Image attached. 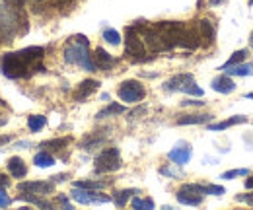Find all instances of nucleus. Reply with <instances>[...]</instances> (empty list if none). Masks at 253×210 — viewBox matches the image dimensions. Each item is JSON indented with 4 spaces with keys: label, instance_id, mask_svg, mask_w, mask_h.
<instances>
[{
    "label": "nucleus",
    "instance_id": "nucleus-39",
    "mask_svg": "<svg viewBox=\"0 0 253 210\" xmlns=\"http://www.w3.org/2000/svg\"><path fill=\"white\" fill-rule=\"evenodd\" d=\"M181 105H204V102H195V100H185V102H181Z\"/></svg>",
    "mask_w": 253,
    "mask_h": 210
},
{
    "label": "nucleus",
    "instance_id": "nucleus-32",
    "mask_svg": "<svg viewBox=\"0 0 253 210\" xmlns=\"http://www.w3.org/2000/svg\"><path fill=\"white\" fill-rule=\"evenodd\" d=\"M12 205V199L6 195V191L4 189H0V207L2 209H6V207H10Z\"/></svg>",
    "mask_w": 253,
    "mask_h": 210
},
{
    "label": "nucleus",
    "instance_id": "nucleus-40",
    "mask_svg": "<svg viewBox=\"0 0 253 210\" xmlns=\"http://www.w3.org/2000/svg\"><path fill=\"white\" fill-rule=\"evenodd\" d=\"M246 189H253V175L250 179H246Z\"/></svg>",
    "mask_w": 253,
    "mask_h": 210
},
{
    "label": "nucleus",
    "instance_id": "nucleus-44",
    "mask_svg": "<svg viewBox=\"0 0 253 210\" xmlns=\"http://www.w3.org/2000/svg\"><path fill=\"white\" fill-rule=\"evenodd\" d=\"M33 2H39V0H33Z\"/></svg>",
    "mask_w": 253,
    "mask_h": 210
},
{
    "label": "nucleus",
    "instance_id": "nucleus-15",
    "mask_svg": "<svg viewBox=\"0 0 253 210\" xmlns=\"http://www.w3.org/2000/svg\"><path fill=\"white\" fill-rule=\"evenodd\" d=\"M185 189H191V191H195V193H199V195H214V197H220V195H224L226 191H224V187H220V185H183Z\"/></svg>",
    "mask_w": 253,
    "mask_h": 210
},
{
    "label": "nucleus",
    "instance_id": "nucleus-41",
    "mask_svg": "<svg viewBox=\"0 0 253 210\" xmlns=\"http://www.w3.org/2000/svg\"><path fill=\"white\" fill-rule=\"evenodd\" d=\"M248 100H253V92H250V94H248Z\"/></svg>",
    "mask_w": 253,
    "mask_h": 210
},
{
    "label": "nucleus",
    "instance_id": "nucleus-20",
    "mask_svg": "<svg viewBox=\"0 0 253 210\" xmlns=\"http://www.w3.org/2000/svg\"><path fill=\"white\" fill-rule=\"evenodd\" d=\"M33 163H35L37 167H51V165H55V158L51 156L49 152L41 150V152H37V154H35Z\"/></svg>",
    "mask_w": 253,
    "mask_h": 210
},
{
    "label": "nucleus",
    "instance_id": "nucleus-1",
    "mask_svg": "<svg viewBox=\"0 0 253 210\" xmlns=\"http://www.w3.org/2000/svg\"><path fill=\"white\" fill-rule=\"evenodd\" d=\"M45 54L43 47H26L22 51L16 52H6L2 56V74L6 78H22V76H28V70L37 62L41 60ZM35 70H45L43 66H33Z\"/></svg>",
    "mask_w": 253,
    "mask_h": 210
},
{
    "label": "nucleus",
    "instance_id": "nucleus-31",
    "mask_svg": "<svg viewBox=\"0 0 253 210\" xmlns=\"http://www.w3.org/2000/svg\"><path fill=\"white\" fill-rule=\"evenodd\" d=\"M248 173H250V169H234V171H226V173H222V175H220V179H226V181H230V179H234V177L248 175Z\"/></svg>",
    "mask_w": 253,
    "mask_h": 210
},
{
    "label": "nucleus",
    "instance_id": "nucleus-36",
    "mask_svg": "<svg viewBox=\"0 0 253 210\" xmlns=\"http://www.w3.org/2000/svg\"><path fill=\"white\" fill-rule=\"evenodd\" d=\"M8 6H14V8H22V4H24V0H4Z\"/></svg>",
    "mask_w": 253,
    "mask_h": 210
},
{
    "label": "nucleus",
    "instance_id": "nucleus-28",
    "mask_svg": "<svg viewBox=\"0 0 253 210\" xmlns=\"http://www.w3.org/2000/svg\"><path fill=\"white\" fill-rule=\"evenodd\" d=\"M103 39H105L109 45H121V35H119V31H115V29H105V31H103Z\"/></svg>",
    "mask_w": 253,
    "mask_h": 210
},
{
    "label": "nucleus",
    "instance_id": "nucleus-29",
    "mask_svg": "<svg viewBox=\"0 0 253 210\" xmlns=\"http://www.w3.org/2000/svg\"><path fill=\"white\" fill-rule=\"evenodd\" d=\"M107 183L105 181H74V187H84V189H103Z\"/></svg>",
    "mask_w": 253,
    "mask_h": 210
},
{
    "label": "nucleus",
    "instance_id": "nucleus-30",
    "mask_svg": "<svg viewBox=\"0 0 253 210\" xmlns=\"http://www.w3.org/2000/svg\"><path fill=\"white\" fill-rule=\"evenodd\" d=\"M131 205H133V209H137V210H141V209H148L152 210L154 209V201H150V199H133L131 201Z\"/></svg>",
    "mask_w": 253,
    "mask_h": 210
},
{
    "label": "nucleus",
    "instance_id": "nucleus-35",
    "mask_svg": "<svg viewBox=\"0 0 253 210\" xmlns=\"http://www.w3.org/2000/svg\"><path fill=\"white\" fill-rule=\"evenodd\" d=\"M160 171H162L164 175H171V177H179V173H177V171H173V169H168V167H162Z\"/></svg>",
    "mask_w": 253,
    "mask_h": 210
},
{
    "label": "nucleus",
    "instance_id": "nucleus-18",
    "mask_svg": "<svg viewBox=\"0 0 253 210\" xmlns=\"http://www.w3.org/2000/svg\"><path fill=\"white\" fill-rule=\"evenodd\" d=\"M96 64L100 66L101 70H109V68L115 64V58L105 51V49L98 47V49H96Z\"/></svg>",
    "mask_w": 253,
    "mask_h": 210
},
{
    "label": "nucleus",
    "instance_id": "nucleus-12",
    "mask_svg": "<svg viewBox=\"0 0 253 210\" xmlns=\"http://www.w3.org/2000/svg\"><path fill=\"white\" fill-rule=\"evenodd\" d=\"M212 90L214 92H218V94H232L234 90H236V82L228 76V74H222V76H216L214 80H212Z\"/></svg>",
    "mask_w": 253,
    "mask_h": 210
},
{
    "label": "nucleus",
    "instance_id": "nucleus-38",
    "mask_svg": "<svg viewBox=\"0 0 253 210\" xmlns=\"http://www.w3.org/2000/svg\"><path fill=\"white\" fill-rule=\"evenodd\" d=\"M12 140V136H8V134H0V146H4V144H8Z\"/></svg>",
    "mask_w": 253,
    "mask_h": 210
},
{
    "label": "nucleus",
    "instance_id": "nucleus-19",
    "mask_svg": "<svg viewBox=\"0 0 253 210\" xmlns=\"http://www.w3.org/2000/svg\"><path fill=\"white\" fill-rule=\"evenodd\" d=\"M212 121V115H183L177 119V125H202Z\"/></svg>",
    "mask_w": 253,
    "mask_h": 210
},
{
    "label": "nucleus",
    "instance_id": "nucleus-17",
    "mask_svg": "<svg viewBox=\"0 0 253 210\" xmlns=\"http://www.w3.org/2000/svg\"><path fill=\"white\" fill-rule=\"evenodd\" d=\"M246 121H248V117L236 115V117H230V119H226V121H222V123H212V125H208V129H210V131H224V129H228V127L242 125V123H246Z\"/></svg>",
    "mask_w": 253,
    "mask_h": 210
},
{
    "label": "nucleus",
    "instance_id": "nucleus-11",
    "mask_svg": "<svg viewBox=\"0 0 253 210\" xmlns=\"http://www.w3.org/2000/svg\"><path fill=\"white\" fill-rule=\"evenodd\" d=\"M191 148H189V144H179V146H175L168 158L175 163V165H185V163H189V159H191Z\"/></svg>",
    "mask_w": 253,
    "mask_h": 210
},
{
    "label": "nucleus",
    "instance_id": "nucleus-21",
    "mask_svg": "<svg viewBox=\"0 0 253 210\" xmlns=\"http://www.w3.org/2000/svg\"><path fill=\"white\" fill-rule=\"evenodd\" d=\"M18 201H20V203H22V201H26V203L35 205V207H41V209H51V207H53V205L47 203V201H43V199H39V197H35V195H28V193L20 195V197H18Z\"/></svg>",
    "mask_w": 253,
    "mask_h": 210
},
{
    "label": "nucleus",
    "instance_id": "nucleus-10",
    "mask_svg": "<svg viewBox=\"0 0 253 210\" xmlns=\"http://www.w3.org/2000/svg\"><path fill=\"white\" fill-rule=\"evenodd\" d=\"M191 82H195L193 74H177V76H173L171 80H168L164 84V90H168V92H183V88L187 84H191Z\"/></svg>",
    "mask_w": 253,
    "mask_h": 210
},
{
    "label": "nucleus",
    "instance_id": "nucleus-4",
    "mask_svg": "<svg viewBox=\"0 0 253 210\" xmlns=\"http://www.w3.org/2000/svg\"><path fill=\"white\" fill-rule=\"evenodd\" d=\"M96 165V173H111V171H117L121 167V156H119V150L117 148H105L100 156L96 158L94 161Z\"/></svg>",
    "mask_w": 253,
    "mask_h": 210
},
{
    "label": "nucleus",
    "instance_id": "nucleus-13",
    "mask_svg": "<svg viewBox=\"0 0 253 210\" xmlns=\"http://www.w3.org/2000/svg\"><path fill=\"white\" fill-rule=\"evenodd\" d=\"M177 203H181V205H187V207H199L202 203V195L199 193H195V191H191V189H185V187H181L179 191H177Z\"/></svg>",
    "mask_w": 253,
    "mask_h": 210
},
{
    "label": "nucleus",
    "instance_id": "nucleus-23",
    "mask_svg": "<svg viewBox=\"0 0 253 210\" xmlns=\"http://www.w3.org/2000/svg\"><path fill=\"white\" fill-rule=\"evenodd\" d=\"M250 52H248V49H240V51H236L222 66H220V70H224V68H228V66H234V64H238V62H244L246 60V56H248Z\"/></svg>",
    "mask_w": 253,
    "mask_h": 210
},
{
    "label": "nucleus",
    "instance_id": "nucleus-16",
    "mask_svg": "<svg viewBox=\"0 0 253 210\" xmlns=\"http://www.w3.org/2000/svg\"><path fill=\"white\" fill-rule=\"evenodd\" d=\"M224 74L228 76H253V62H248V64H234V66H228L224 68Z\"/></svg>",
    "mask_w": 253,
    "mask_h": 210
},
{
    "label": "nucleus",
    "instance_id": "nucleus-27",
    "mask_svg": "<svg viewBox=\"0 0 253 210\" xmlns=\"http://www.w3.org/2000/svg\"><path fill=\"white\" fill-rule=\"evenodd\" d=\"M133 193H135V191H131V189L117 191V193H115V199H113V201H115V205H117V207H125V205H127V201L131 199V195H133Z\"/></svg>",
    "mask_w": 253,
    "mask_h": 210
},
{
    "label": "nucleus",
    "instance_id": "nucleus-8",
    "mask_svg": "<svg viewBox=\"0 0 253 210\" xmlns=\"http://www.w3.org/2000/svg\"><path fill=\"white\" fill-rule=\"evenodd\" d=\"M18 191L28 193V195H51L55 191V183L53 181H22L18 183Z\"/></svg>",
    "mask_w": 253,
    "mask_h": 210
},
{
    "label": "nucleus",
    "instance_id": "nucleus-43",
    "mask_svg": "<svg viewBox=\"0 0 253 210\" xmlns=\"http://www.w3.org/2000/svg\"><path fill=\"white\" fill-rule=\"evenodd\" d=\"M250 4H253V0H250Z\"/></svg>",
    "mask_w": 253,
    "mask_h": 210
},
{
    "label": "nucleus",
    "instance_id": "nucleus-24",
    "mask_svg": "<svg viewBox=\"0 0 253 210\" xmlns=\"http://www.w3.org/2000/svg\"><path fill=\"white\" fill-rule=\"evenodd\" d=\"M199 33H201L202 39H204L206 43H210V41H212L214 27H212V24H210L208 20H201V22H199Z\"/></svg>",
    "mask_w": 253,
    "mask_h": 210
},
{
    "label": "nucleus",
    "instance_id": "nucleus-34",
    "mask_svg": "<svg viewBox=\"0 0 253 210\" xmlns=\"http://www.w3.org/2000/svg\"><path fill=\"white\" fill-rule=\"evenodd\" d=\"M8 185H10L8 175L6 173H0V189H8Z\"/></svg>",
    "mask_w": 253,
    "mask_h": 210
},
{
    "label": "nucleus",
    "instance_id": "nucleus-33",
    "mask_svg": "<svg viewBox=\"0 0 253 210\" xmlns=\"http://www.w3.org/2000/svg\"><path fill=\"white\" fill-rule=\"evenodd\" d=\"M236 199H238V201H242V203H248V205H253V193H250V195H238Z\"/></svg>",
    "mask_w": 253,
    "mask_h": 210
},
{
    "label": "nucleus",
    "instance_id": "nucleus-25",
    "mask_svg": "<svg viewBox=\"0 0 253 210\" xmlns=\"http://www.w3.org/2000/svg\"><path fill=\"white\" fill-rule=\"evenodd\" d=\"M121 113H125V107L119 104H109L105 109H101L100 113H98V119H105V117H111V115H121Z\"/></svg>",
    "mask_w": 253,
    "mask_h": 210
},
{
    "label": "nucleus",
    "instance_id": "nucleus-3",
    "mask_svg": "<svg viewBox=\"0 0 253 210\" xmlns=\"http://www.w3.org/2000/svg\"><path fill=\"white\" fill-rule=\"evenodd\" d=\"M144 86L139 80H125L117 90L119 100L125 104H139L144 98Z\"/></svg>",
    "mask_w": 253,
    "mask_h": 210
},
{
    "label": "nucleus",
    "instance_id": "nucleus-2",
    "mask_svg": "<svg viewBox=\"0 0 253 210\" xmlns=\"http://www.w3.org/2000/svg\"><path fill=\"white\" fill-rule=\"evenodd\" d=\"M88 47H90V41H88L84 35H74V37L70 39V43L66 45V49H64V60H66L68 64H78V66H82L84 70L94 72V70H96V64H94L92 58H90Z\"/></svg>",
    "mask_w": 253,
    "mask_h": 210
},
{
    "label": "nucleus",
    "instance_id": "nucleus-9",
    "mask_svg": "<svg viewBox=\"0 0 253 210\" xmlns=\"http://www.w3.org/2000/svg\"><path fill=\"white\" fill-rule=\"evenodd\" d=\"M98 88H100V82H98V80L88 78V80L80 82L78 88H76V92H74V102H84V100L90 98V94H94Z\"/></svg>",
    "mask_w": 253,
    "mask_h": 210
},
{
    "label": "nucleus",
    "instance_id": "nucleus-22",
    "mask_svg": "<svg viewBox=\"0 0 253 210\" xmlns=\"http://www.w3.org/2000/svg\"><path fill=\"white\" fill-rule=\"evenodd\" d=\"M45 125H47V119H45L43 115H31V117L28 119V127H29L31 132H39Z\"/></svg>",
    "mask_w": 253,
    "mask_h": 210
},
{
    "label": "nucleus",
    "instance_id": "nucleus-14",
    "mask_svg": "<svg viewBox=\"0 0 253 210\" xmlns=\"http://www.w3.org/2000/svg\"><path fill=\"white\" fill-rule=\"evenodd\" d=\"M8 171H10L12 177L22 179V177H26V173H28V165H26V161H24L22 158L12 156L8 159Z\"/></svg>",
    "mask_w": 253,
    "mask_h": 210
},
{
    "label": "nucleus",
    "instance_id": "nucleus-37",
    "mask_svg": "<svg viewBox=\"0 0 253 210\" xmlns=\"http://www.w3.org/2000/svg\"><path fill=\"white\" fill-rule=\"evenodd\" d=\"M58 203H60V205H62V207H64V209H72V207H70V203H68V201H66V197H62V195H58Z\"/></svg>",
    "mask_w": 253,
    "mask_h": 210
},
{
    "label": "nucleus",
    "instance_id": "nucleus-42",
    "mask_svg": "<svg viewBox=\"0 0 253 210\" xmlns=\"http://www.w3.org/2000/svg\"><path fill=\"white\" fill-rule=\"evenodd\" d=\"M252 49H253V33H252Z\"/></svg>",
    "mask_w": 253,
    "mask_h": 210
},
{
    "label": "nucleus",
    "instance_id": "nucleus-7",
    "mask_svg": "<svg viewBox=\"0 0 253 210\" xmlns=\"http://www.w3.org/2000/svg\"><path fill=\"white\" fill-rule=\"evenodd\" d=\"M18 22H20V18L14 12V6H8V8L2 6L0 8V29H2V33L12 37L18 31Z\"/></svg>",
    "mask_w": 253,
    "mask_h": 210
},
{
    "label": "nucleus",
    "instance_id": "nucleus-26",
    "mask_svg": "<svg viewBox=\"0 0 253 210\" xmlns=\"http://www.w3.org/2000/svg\"><path fill=\"white\" fill-rule=\"evenodd\" d=\"M70 142V138H55V140H45L39 144V148H53V150H60Z\"/></svg>",
    "mask_w": 253,
    "mask_h": 210
},
{
    "label": "nucleus",
    "instance_id": "nucleus-5",
    "mask_svg": "<svg viewBox=\"0 0 253 210\" xmlns=\"http://www.w3.org/2000/svg\"><path fill=\"white\" fill-rule=\"evenodd\" d=\"M125 52H127V56H133V58H139V60H142L144 54H146V45H144L142 37L139 35L137 27H127Z\"/></svg>",
    "mask_w": 253,
    "mask_h": 210
},
{
    "label": "nucleus",
    "instance_id": "nucleus-6",
    "mask_svg": "<svg viewBox=\"0 0 253 210\" xmlns=\"http://www.w3.org/2000/svg\"><path fill=\"white\" fill-rule=\"evenodd\" d=\"M70 197L80 203V205H107L111 203V199L107 195L98 193V189H84V187H74Z\"/></svg>",
    "mask_w": 253,
    "mask_h": 210
}]
</instances>
